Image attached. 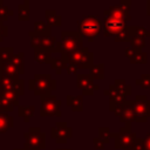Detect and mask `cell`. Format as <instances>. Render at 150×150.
<instances>
[{
  "mask_svg": "<svg viewBox=\"0 0 150 150\" xmlns=\"http://www.w3.org/2000/svg\"><path fill=\"white\" fill-rule=\"evenodd\" d=\"M29 89L34 91L36 96L50 95V93L56 88V82L49 74H35V76L29 80Z\"/></svg>",
  "mask_w": 150,
  "mask_h": 150,
  "instance_id": "cell-1",
  "label": "cell"
},
{
  "mask_svg": "<svg viewBox=\"0 0 150 150\" xmlns=\"http://www.w3.org/2000/svg\"><path fill=\"white\" fill-rule=\"evenodd\" d=\"M61 56H67L81 48H83V36L79 32H62L61 33Z\"/></svg>",
  "mask_w": 150,
  "mask_h": 150,
  "instance_id": "cell-2",
  "label": "cell"
},
{
  "mask_svg": "<svg viewBox=\"0 0 150 150\" xmlns=\"http://www.w3.org/2000/svg\"><path fill=\"white\" fill-rule=\"evenodd\" d=\"M102 28V21L94 15H86L79 21V29L77 32L82 35L88 38V41H93L94 38L98 35Z\"/></svg>",
  "mask_w": 150,
  "mask_h": 150,
  "instance_id": "cell-3",
  "label": "cell"
},
{
  "mask_svg": "<svg viewBox=\"0 0 150 150\" xmlns=\"http://www.w3.org/2000/svg\"><path fill=\"white\" fill-rule=\"evenodd\" d=\"M66 62L67 64L68 63H71L74 66L77 67V69H89L94 63H93V59H94V55L91 52H89L88 48H81L67 56H61Z\"/></svg>",
  "mask_w": 150,
  "mask_h": 150,
  "instance_id": "cell-4",
  "label": "cell"
},
{
  "mask_svg": "<svg viewBox=\"0 0 150 150\" xmlns=\"http://www.w3.org/2000/svg\"><path fill=\"white\" fill-rule=\"evenodd\" d=\"M23 148L27 150H42L46 148V134L39 127H32L23 134Z\"/></svg>",
  "mask_w": 150,
  "mask_h": 150,
  "instance_id": "cell-5",
  "label": "cell"
},
{
  "mask_svg": "<svg viewBox=\"0 0 150 150\" xmlns=\"http://www.w3.org/2000/svg\"><path fill=\"white\" fill-rule=\"evenodd\" d=\"M41 107H40V116L41 117H60L62 115L60 107L62 102L56 98L54 95L41 96Z\"/></svg>",
  "mask_w": 150,
  "mask_h": 150,
  "instance_id": "cell-6",
  "label": "cell"
},
{
  "mask_svg": "<svg viewBox=\"0 0 150 150\" xmlns=\"http://www.w3.org/2000/svg\"><path fill=\"white\" fill-rule=\"evenodd\" d=\"M29 40H30V46L34 49H40V50H46L48 53H55V43L56 40L54 36H43L34 30L29 32Z\"/></svg>",
  "mask_w": 150,
  "mask_h": 150,
  "instance_id": "cell-7",
  "label": "cell"
},
{
  "mask_svg": "<svg viewBox=\"0 0 150 150\" xmlns=\"http://www.w3.org/2000/svg\"><path fill=\"white\" fill-rule=\"evenodd\" d=\"M130 6H131V1L130 0H121L118 5L115 6H110L107 11H104V16H110L117 20H122L124 22L131 20L130 18Z\"/></svg>",
  "mask_w": 150,
  "mask_h": 150,
  "instance_id": "cell-8",
  "label": "cell"
},
{
  "mask_svg": "<svg viewBox=\"0 0 150 150\" xmlns=\"http://www.w3.org/2000/svg\"><path fill=\"white\" fill-rule=\"evenodd\" d=\"M132 109H134L135 121L144 122L146 121V117L150 116V101L148 100L146 96L138 95L134 101Z\"/></svg>",
  "mask_w": 150,
  "mask_h": 150,
  "instance_id": "cell-9",
  "label": "cell"
},
{
  "mask_svg": "<svg viewBox=\"0 0 150 150\" xmlns=\"http://www.w3.org/2000/svg\"><path fill=\"white\" fill-rule=\"evenodd\" d=\"M73 136V129L68 127L66 122H57L54 127L50 128V137L55 139L57 144H66L69 138Z\"/></svg>",
  "mask_w": 150,
  "mask_h": 150,
  "instance_id": "cell-10",
  "label": "cell"
},
{
  "mask_svg": "<svg viewBox=\"0 0 150 150\" xmlns=\"http://www.w3.org/2000/svg\"><path fill=\"white\" fill-rule=\"evenodd\" d=\"M23 80L19 79V80H13L6 76H2L0 79V91H14L19 96L23 95L25 93V84H23Z\"/></svg>",
  "mask_w": 150,
  "mask_h": 150,
  "instance_id": "cell-11",
  "label": "cell"
},
{
  "mask_svg": "<svg viewBox=\"0 0 150 150\" xmlns=\"http://www.w3.org/2000/svg\"><path fill=\"white\" fill-rule=\"evenodd\" d=\"M111 137H115V148L121 149V148H129L134 144L135 135L129 131V128H122L118 134H111Z\"/></svg>",
  "mask_w": 150,
  "mask_h": 150,
  "instance_id": "cell-12",
  "label": "cell"
},
{
  "mask_svg": "<svg viewBox=\"0 0 150 150\" xmlns=\"http://www.w3.org/2000/svg\"><path fill=\"white\" fill-rule=\"evenodd\" d=\"M125 28V22L122 20H117L110 16H104L103 21V34L104 36H111L118 34L122 29Z\"/></svg>",
  "mask_w": 150,
  "mask_h": 150,
  "instance_id": "cell-13",
  "label": "cell"
},
{
  "mask_svg": "<svg viewBox=\"0 0 150 150\" xmlns=\"http://www.w3.org/2000/svg\"><path fill=\"white\" fill-rule=\"evenodd\" d=\"M76 84H77V88L82 89L83 95H93L94 90L100 89L97 84H94V80L89 74H77Z\"/></svg>",
  "mask_w": 150,
  "mask_h": 150,
  "instance_id": "cell-14",
  "label": "cell"
},
{
  "mask_svg": "<svg viewBox=\"0 0 150 150\" xmlns=\"http://www.w3.org/2000/svg\"><path fill=\"white\" fill-rule=\"evenodd\" d=\"M19 71L14 67V64L8 61V62H0V79L2 76L13 79V80H19Z\"/></svg>",
  "mask_w": 150,
  "mask_h": 150,
  "instance_id": "cell-15",
  "label": "cell"
},
{
  "mask_svg": "<svg viewBox=\"0 0 150 150\" xmlns=\"http://www.w3.org/2000/svg\"><path fill=\"white\" fill-rule=\"evenodd\" d=\"M66 104L71 108L73 111H82L83 109V95H67Z\"/></svg>",
  "mask_w": 150,
  "mask_h": 150,
  "instance_id": "cell-16",
  "label": "cell"
},
{
  "mask_svg": "<svg viewBox=\"0 0 150 150\" xmlns=\"http://www.w3.org/2000/svg\"><path fill=\"white\" fill-rule=\"evenodd\" d=\"M45 16H46L47 25H48L49 27H60L61 23H62L61 15L56 14V12H55L54 9L46 11V12H45Z\"/></svg>",
  "mask_w": 150,
  "mask_h": 150,
  "instance_id": "cell-17",
  "label": "cell"
},
{
  "mask_svg": "<svg viewBox=\"0 0 150 150\" xmlns=\"http://www.w3.org/2000/svg\"><path fill=\"white\" fill-rule=\"evenodd\" d=\"M14 120L8 112H0V134L6 132L8 129L13 128Z\"/></svg>",
  "mask_w": 150,
  "mask_h": 150,
  "instance_id": "cell-18",
  "label": "cell"
},
{
  "mask_svg": "<svg viewBox=\"0 0 150 150\" xmlns=\"http://www.w3.org/2000/svg\"><path fill=\"white\" fill-rule=\"evenodd\" d=\"M34 112H35L34 105H19L18 107V114L20 117H22L23 122L26 123L30 121V117H33Z\"/></svg>",
  "mask_w": 150,
  "mask_h": 150,
  "instance_id": "cell-19",
  "label": "cell"
},
{
  "mask_svg": "<svg viewBox=\"0 0 150 150\" xmlns=\"http://www.w3.org/2000/svg\"><path fill=\"white\" fill-rule=\"evenodd\" d=\"M132 36H134V27L132 26H125L124 29H122L118 34L115 35L114 40L116 42H127V41H130Z\"/></svg>",
  "mask_w": 150,
  "mask_h": 150,
  "instance_id": "cell-20",
  "label": "cell"
},
{
  "mask_svg": "<svg viewBox=\"0 0 150 150\" xmlns=\"http://www.w3.org/2000/svg\"><path fill=\"white\" fill-rule=\"evenodd\" d=\"M114 87L115 89L122 95V96H128L131 94V87L129 84H127V82L123 79H117L114 81Z\"/></svg>",
  "mask_w": 150,
  "mask_h": 150,
  "instance_id": "cell-21",
  "label": "cell"
},
{
  "mask_svg": "<svg viewBox=\"0 0 150 150\" xmlns=\"http://www.w3.org/2000/svg\"><path fill=\"white\" fill-rule=\"evenodd\" d=\"M89 75L91 76L93 80H103L104 79V64L103 63L93 64L89 68Z\"/></svg>",
  "mask_w": 150,
  "mask_h": 150,
  "instance_id": "cell-22",
  "label": "cell"
},
{
  "mask_svg": "<svg viewBox=\"0 0 150 150\" xmlns=\"http://www.w3.org/2000/svg\"><path fill=\"white\" fill-rule=\"evenodd\" d=\"M18 19L20 21L29 20V0H25L23 4L18 6Z\"/></svg>",
  "mask_w": 150,
  "mask_h": 150,
  "instance_id": "cell-23",
  "label": "cell"
},
{
  "mask_svg": "<svg viewBox=\"0 0 150 150\" xmlns=\"http://www.w3.org/2000/svg\"><path fill=\"white\" fill-rule=\"evenodd\" d=\"M50 67L53 70L56 71V74H61L63 70H66L67 68V62L60 56V57H53L50 61Z\"/></svg>",
  "mask_w": 150,
  "mask_h": 150,
  "instance_id": "cell-24",
  "label": "cell"
},
{
  "mask_svg": "<svg viewBox=\"0 0 150 150\" xmlns=\"http://www.w3.org/2000/svg\"><path fill=\"white\" fill-rule=\"evenodd\" d=\"M52 54L46 52V50H40V49H35L34 53V60L39 63H50L52 61Z\"/></svg>",
  "mask_w": 150,
  "mask_h": 150,
  "instance_id": "cell-25",
  "label": "cell"
},
{
  "mask_svg": "<svg viewBox=\"0 0 150 150\" xmlns=\"http://www.w3.org/2000/svg\"><path fill=\"white\" fill-rule=\"evenodd\" d=\"M0 96L6 101H8L13 107H19V95L16 93L5 90V91H0Z\"/></svg>",
  "mask_w": 150,
  "mask_h": 150,
  "instance_id": "cell-26",
  "label": "cell"
},
{
  "mask_svg": "<svg viewBox=\"0 0 150 150\" xmlns=\"http://www.w3.org/2000/svg\"><path fill=\"white\" fill-rule=\"evenodd\" d=\"M34 32L43 35V36H49L50 35V27L45 22V21H36L34 23Z\"/></svg>",
  "mask_w": 150,
  "mask_h": 150,
  "instance_id": "cell-27",
  "label": "cell"
},
{
  "mask_svg": "<svg viewBox=\"0 0 150 150\" xmlns=\"http://www.w3.org/2000/svg\"><path fill=\"white\" fill-rule=\"evenodd\" d=\"M11 62L14 64V67L16 68V70L19 71V74H23V53H18V54H13Z\"/></svg>",
  "mask_w": 150,
  "mask_h": 150,
  "instance_id": "cell-28",
  "label": "cell"
},
{
  "mask_svg": "<svg viewBox=\"0 0 150 150\" xmlns=\"http://www.w3.org/2000/svg\"><path fill=\"white\" fill-rule=\"evenodd\" d=\"M130 62L131 63H136V64H144V63H146V61H148V54L146 53H144V52H136L130 59Z\"/></svg>",
  "mask_w": 150,
  "mask_h": 150,
  "instance_id": "cell-29",
  "label": "cell"
},
{
  "mask_svg": "<svg viewBox=\"0 0 150 150\" xmlns=\"http://www.w3.org/2000/svg\"><path fill=\"white\" fill-rule=\"evenodd\" d=\"M129 42H130L131 47H132L136 52H141V50L143 49V47H145V39H143V38L132 36Z\"/></svg>",
  "mask_w": 150,
  "mask_h": 150,
  "instance_id": "cell-30",
  "label": "cell"
},
{
  "mask_svg": "<svg viewBox=\"0 0 150 150\" xmlns=\"http://www.w3.org/2000/svg\"><path fill=\"white\" fill-rule=\"evenodd\" d=\"M13 48L12 47H5L0 48V62H8L12 60L13 56Z\"/></svg>",
  "mask_w": 150,
  "mask_h": 150,
  "instance_id": "cell-31",
  "label": "cell"
},
{
  "mask_svg": "<svg viewBox=\"0 0 150 150\" xmlns=\"http://www.w3.org/2000/svg\"><path fill=\"white\" fill-rule=\"evenodd\" d=\"M110 137H111V134H110L109 128H102V127H101V128L98 129V138H100L104 144L109 143Z\"/></svg>",
  "mask_w": 150,
  "mask_h": 150,
  "instance_id": "cell-32",
  "label": "cell"
},
{
  "mask_svg": "<svg viewBox=\"0 0 150 150\" xmlns=\"http://www.w3.org/2000/svg\"><path fill=\"white\" fill-rule=\"evenodd\" d=\"M134 36H138V38L145 39L146 36H150V30H148L146 27H144V26L134 27Z\"/></svg>",
  "mask_w": 150,
  "mask_h": 150,
  "instance_id": "cell-33",
  "label": "cell"
},
{
  "mask_svg": "<svg viewBox=\"0 0 150 150\" xmlns=\"http://www.w3.org/2000/svg\"><path fill=\"white\" fill-rule=\"evenodd\" d=\"M14 14V12L7 7V6H4V5H0V21H6L9 16H12Z\"/></svg>",
  "mask_w": 150,
  "mask_h": 150,
  "instance_id": "cell-34",
  "label": "cell"
},
{
  "mask_svg": "<svg viewBox=\"0 0 150 150\" xmlns=\"http://www.w3.org/2000/svg\"><path fill=\"white\" fill-rule=\"evenodd\" d=\"M136 84H139L142 88H150V74H143L136 80Z\"/></svg>",
  "mask_w": 150,
  "mask_h": 150,
  "instance_id": "cell-35",
  "label": "cell"
},
{
  "mask_svg": "<svg viewBox=\"0 0 150 150\" xmlns=\"http://www.w3.org/2000/svg\"><path fill=\"white\" fill-rule=\"evenodd\" d=\"M13 110H14V107L8 101H6L0 96V112H11Z\"/></svg>",
  "mask_w": 150,
  "mask_h": 150,
  "instance_id": "cell-36",
  "label": "cell"
},
{
  "mask_svg": "<svg viewBox=\"0 0 150 150\" xmlns=\"http://www.w3.org/2000/svg\"><path fill=\"white\" fill-rule=\"evenodd\" d=\"M66 71H67L68 74H70V75H74V74H77L79 69H77L76 66H74V64H71V63H68V64H67V68H66Z\"/></svg>",
  "mask_w": 150,
  "mask_h": 150,
  "instance_id": "cell-37",
  "label": "cell"
},
{
  "mask_svg": "<svg viewBox=\"0 0 150 150\" xmlns=\"http://www.w3.org/2000/svg\"><path fill=\"white\" fill-rule=\"evenodd\" d=\"M7 34H8V32H7V27L4 26L2 22L0 21V42L4 40L5 36H7Z\"/></svg>",
  "mask_w": 150,
  "mask_h": 150,
  "instance_id": "cell-38",
  "label": "cell"
},
{
  "mask_svg": "<svg viewBox=\"0 0 150 150\" xmlns=\"http://www.w3.org/2000/svg\"><path fill=\"white\" fill-rule=\"evenodd\" d=\"M93 143H94V146H95L96 149H103V148H104V143H103L98 137H95V138L93 139Z\"/></svg>",
  "mask_w": 150,
  "mask_h": 150,
  "instance_id": "cell-39",
  "label": "cell"
},
{
  "mask_svg": "<svg viewBox=\"0 0 150 150\" xmlns=\"http://www.w3.org/2000/svg\"><path fill=\"white\" fill-rule=\"evenodd\" d=\"M142 145H143V149L144 150H150V134H148V136L143 139Z\"/></svg>",
  "mask_w": 150,
  "mask_h": 150,
  "instance_id": "cell-40",
  "label": "cell"
},
{
  "mask_svg": "<svg viewBox=\"0 0 150 150\" xmlns=\"http://www.w3.org/2000/svg\"><path fill=\"white\" fill-rule=\"evenodd\" d=\"M135 53H136V50H135V49H134L131 46H130L129 48H127V49H125V56H127L128 59H130V57H131V56H132Z\"/></svg>",
  "mask_w": 150,
  "mask_h": 150,
  "instance_id": "cell-41",
  "label": "cell"
},
{
  "mask_svg": "<svg viewBox=\"0 0 150 150\" xmlns=\"http://www.w3.org/2000/svg\"><path fill=\"white\" fill-rule=\"evenodd\" d=\"M146 14L150 16V1H146Z\"/></svg>",
  "mask_w": 150,
  "mask_h": 150,
  "instance_id": "cell-42",
  "label": "cell"
},
{
  "mask_svg": "<svg viewBox=\"0 0 150 150\" xmlns=\"http://www.w3.org/2000/svg\"><path fill=\"white\" fill-rule=\"evenodd\" d=\"M56 150H71L70 148H56Z\"/></svg>",
  "mask_w": 150,
  "mask_h": 150,
  "instance_id": "cell-43",
  "label": "cell"
},
{
  "mask_svg": "<svg viewBox=\"0 0 150 150\" xmlns=\"http://www.w3.org/2000/svg\"><path fill=\"white\" fill-rule=\"evenodd\" d=\"M13 150H27V149H25V148L22 146V148H14Z\"/></svg>",
  "mask_w": 150,
  "mask_h": 150,
  "instance_id": "cell-44",
  "label": "cell"
},
{
  "mask_svg": "<svg viewBox=\"0 0 150 150\" xmlns=\"http://www.w3.org/2000/svg\"><path fill=\"white\" fill-rule=\"evenodd\" d=\"M0 5H2V0H0Z\"/></svg>",
  "mask_w": 150,
  "mask_h": 150,
  "instance_id": "cell-45",
  "label": "cell"
},
{
  "mask_svg": "<svg viewBox=\"0 0 150 150\" xmlns=\"http://www.w3.org/2000/svg\"><path fill=\"white\" fill-rule=\"evenodd\" d=\"M146 1H150V0H146Z\"/></svg>",
  "mask_w": 150,
  "mask_h": 150,
  "instance_id": "cell-46",
  "label": "cell"
}]
</instances>
